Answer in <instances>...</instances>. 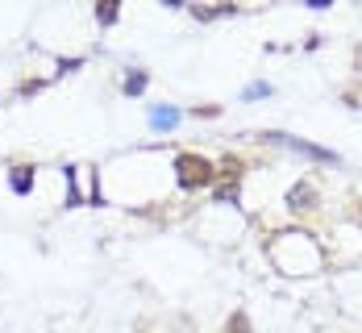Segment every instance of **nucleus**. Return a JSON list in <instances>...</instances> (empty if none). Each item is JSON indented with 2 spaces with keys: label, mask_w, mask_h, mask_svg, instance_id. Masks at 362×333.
<instances>
[{
  "label": "nucleus",
  "mask_w": 362,
  "mask_h": 333,
  "mask_svg": "<svg viewBox=\"0 0 362 333\" xmlns=\"http://www.w3.org/2000/svg\"><path fill=\"white\" fill-rule=\"evenodd\" d=\"M30 188H34V167H13V191L25 196Z\"/></svg>",
  "instance_id": "obj_3"
},
{
  "label": "nucleus",
  "mask_w": 362,
  "mask_h": 333,
  "mask_svg": "<svg viewBox=\"0 0 362 333\" xmlns=\"http://www.w3.org/2000/svg\"><path fill=\"white\" fill-rule=\"evenodd\" d=\"M125 92H130V96L146 92V75H142V71H134V75H125Z\"/></svg>",
  "instance_id": "obj_4"
},
{
  "label": "nucleus",
  "mask_w": 362,
  "mask_h": 333,
  "mask_svg": "<svg viewBox=\"0 0 362 333\" xmlns=\"http://www.w3.org/2000/svg\"><path fill=\"white\" fill-rule=\"evenodd\" d=\"M258 96H271V84H250L246 88V100H258Z\"/></svg>",
  "instance_id": "obj_6"
},
{
  "label": "nucleus",
  "mask_w": 362,
  "mask_h": 333,
  "mask_svg": "<svg viewBox=\"0 0 362 333\" xmlns=\"http://www.w3.org/2000/svg\"><path fill=\"white\" fill-rule=\"evenodd\" d=\"M175 171H180L183 188H196V184H208V180H213V167H208L204 158H196V154H180V158H175Z\"/></svg>",
  "instance_id": "obj_1"
},
{
  "label": "nucleus",
  "mask_w": 362,
  "mask_h": 333,
  "mask_svg": "<svg viewBox=\"0 0 362 333\" xmlns=\"http://www.w3.org/2000/svg\"><path fill=\"white\" fill-rule=\"evenodd\" d=\"M96 17H100V25H113V21H117V4L108 0L104 8H96Z\"/></svg>",
  "instance_id": "obj_5"
},
{
  "label": "nucleus",
  "mask_w": 362,
  "mask_h": 333,
  "mask_svg": "<svg viewBox=\"0 0 362 333\" xmlns=\"http://www.w3.org/2000/svg\"><path fill=\"white\" fill-rule=\"evenodd\" d=\"M180 125V108H150V130H175Z\"/></svg>",
  "instance_id": "obj_2"
}]
</instances>
